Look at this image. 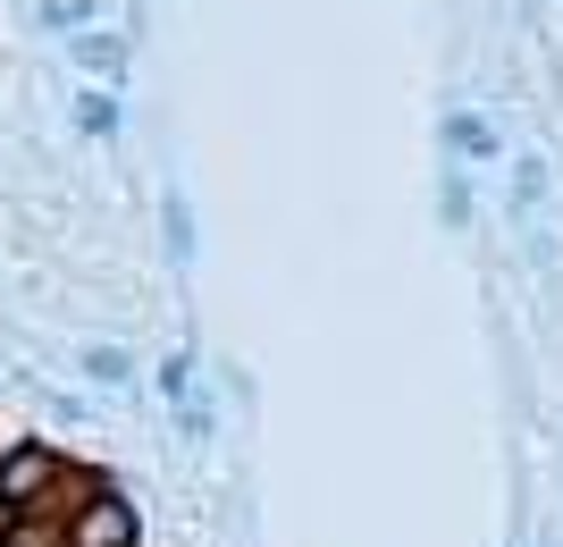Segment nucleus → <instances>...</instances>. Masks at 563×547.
<instances>
[{
  "mask_svg": "<svg viewBox=\"0 0 563 547\" xmlns=\"http://www.w3.org/2000/svg\"><path fill=\"white\" fill-rule=\"evenodd\" d=\"M168 253H194V228H186V203H168Z\"/></svg>",
  "mask_w": 563,
  "mask_h": 547,
  "instance_id": "nucleus-9",
  "label": "nucleus"
},
{
  "mask_svg": "<svg viewBox=\"0 0 563 547\" xmlns=\"http://www.w3.org/2000/svg\"><path fill=\"white\" fill-rule=\"evenodd\" d=\"M514 203H521V219L547 203V161H514Z\"/></svg>",
  "mask_w": 563,
  "mask_h": 547,
  "instance_id": "nucleus-5",
  "label": "nucleus"
},
{
  "mask_svg": "<svg viewBox=\"0 0 563 547\" xmlns=\"http://www.w3.org/2000/svg\"><path fill=\"white\" fill-rule=\"evenodd\" d=\"M25 523V514H9V505H0V547H9V530H18Z\"/></svg>",
  "mask_w": 563,
  "mask_h": 547,
  "instance_id": "nucleus-10",
  "label": "nucleus"
},
{
  "mask_svg": "<svg viewBox=\"0 0 563 547\" xmlns=\"http://www.w3.org/2000/svg\"><path fill=\"white\" fill-rule=\"evenodd\" d=\"M68 547H143V523H135V505L118 497L110 480H93V489H85V497L68 505Z\"/></svg>",
  "mask_w": 563,
  "mask_h": 547,
  "instance_id": "nucleus-1",
  "label": "nucleus"
},
{
  "mask_svg": "<svg viewBox=\"0 0 563 547\" xmlns=\"http://www.w3.org/2000/svg\"><path fill=\"white\" fill-rule=\"evenodd\" d=\"M76 119H85V135H118V110H110L101 94H85V101H76Z\"/></svg>",
  "mask_w": 563,
  "mask_h": 547,
  "instance_id": "nucleus-8",
  "label": "nucleus"
},
{
  "mask_svg": "<svg viewBox=\"0 0 563 547\" xmlns=\"http://www.w3.org/2000/svg\"><path fill=\"white\" fill-rule=\"evenodd\" d=\"M76 59H85L93 76H118L126 68V43H118V34H76Z\"/></svg>",
  "mask_w": 563,
  "mask_h": 547,
  "instance_id": "nucleus-4",
  "label": "nucleus"
},
{
  "mask_svg": "<svg viewBox=\"0 0 563 547\" xmlns=\"http://www.w3.org/2000/svg\"><path fill=\"white\" fill-rule=\"evenodd\" d=\"M85 380L118 387V380H126V354H118V346H85Z\"/></svg>",
  "mask_w": 563,
  "mask_h": 547,
  "instance_id": "nucleus-6",
  "label": "nucleus"
},
{
  "mask_svg": "<svg viewBox=\"0 0 563 547\" xmlns=\"http://www.w3.org/2000/svg\"><path fill=\"white\" fill-rule=\"evenodd\" d=\"M446 152L454 161H496L505 143H496V127L479 119V110H463V119H446Z\"/></svg>",
  "mask_w": 563,
  "mask_h": 547,
  "instance_id": "nucleus-3",
  "label": "nucleus"
},
{
  "mask_svg": "<svg viewBox=\"0 0 563 547\" xmlns=\"http://www.w3.org/2000/svg\"><path fill=\"white\" fill-rule=\"evenodd\" d=\"M9 547H68V530H59V523H43V514H25V523L9 530Z\"/></svg>",
  "mask_w": 563,
  "mask_h": 547,
  "instance_id": "nucleus-7",
  "label": "nucleus"
},
{
  "mask_svg": "<svg viewBox=\"0 0 563 547\" xmlns=\"http://www.w3.org/2000/svg\"><path fill=\"white\" fill-rule=\"evenodd\" d=\"M59 472H68V463H59L43 438L9 447V455H0V505H9V514H43L51 489H59Z\"/></svg>",
  "mask_w": 563,
  "mask_h": 547,
  "instance_id": "nucleus-2",
  "label": "nucleus"
}]
</instances>
